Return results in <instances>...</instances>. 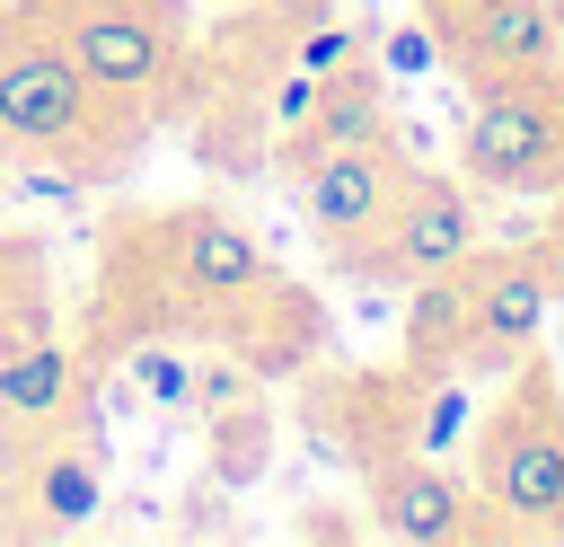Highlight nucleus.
I'll return each mask as SVG.
<instances>
[{
	"instance_id": "1",
	"label": "nucleus",
	"mask_w": 564,
	"mask_h": 547,
	"mask_svg": "<svg viewBox=\"0 0 564 547\" xmlns=\"http://www.w3.org/2000/svg\"><path fill=\"white\" fill-rule=\"evenodd\" d=\"M458 159H467V176H485V185H520V194H529V185H555V168H564L555 97H546L529 71H511L502 88L476 97Z\"/></svg>"
},
{
	"instance_id": "2",
	"label": "nucleus",
	"mask_w": 564,
	"mask_h": 547,
	"mask_svg": "<svg viewBox=\"0 0 564 547\" xmlns=\"http://www.w3.org/2000/svg\"><path fill=\"white\" fill-rule=\"evenodd\" d=\"M300 212H308V229L335 238V247L388 229V212H397V159H388V141L370 132V141H335V150H317Z\"/></svg>"
},
{
	"instance_id": "3",
	"label": "nucleus",
	"mask_w": 564,
	"mask_h": 547,
	"mask_svg": "<svg viewBox=\"0 0 564 547\" xmlns=\"http://www.w3.org/2000/svg\"><path fill=\"white\" fill-rule=\"evenodd\" d=\"M88 106V79L62 44H26L0 62V132L9 141H62Z\"/></svg>"
},
{
	"instance_id": "4",
	"label": "nucleus",
	"mask_w": 564,
	"mask_h": 547,
	"mask_svg": "<svg viewBox=\"0 0 564 547\" xmlns=\"http://www.w3.org/2000/svg\"><path fill=\"white\" fill-rule=\"evenodd\" d=\"M476 247V203L458 185H414L397 212H388V265L397 274H441Z\"/></svg>"
},
{
	"instance_id": "5",
	"label": "nucleus",
	"mask_w": 564,
	"mask_h": 547,
	"mask_svg": "<svg viewBox=\"0 0 564 547\" xmlns=\"http://www.w3.org/2000/svg\"><path fill=\"white\" fill-rule=\"evenodd\" d=\"M485 494L511 512V521H555L564 512V441L546 423H511L485 459Z\"/></svg>"
},
{
	"instance_id": "6",
	"label": "nucleus",
	"mask_w": 564,
	"mask_h": 547,
	"mask_svg": "<svg viewBox=\"0 0 564 547\" xmlns=\"http://www.w3.org/2000/svg\"><path fill=\"white\" fill-rule=\"evenodd\" d=\"M62 53L79 62L88 88H141V79H159V26L141 9H79Z\"/></svg>"
},
{
	"instance_id": "7",
	"label": "nucleus",
	"mask_w": 564,
	"mask_h": 547,
	"mask_svg": "<svg viewBox=\"0 0 564 547\" xmlns=\"http://www.w3.org/2000/svg\"><path fill=\"white\" fill-rule=\"evenodd\" d=\"M458 44L494 71H546L564 26L546 0H458Z\"/></svg>"
},
{
	"instance_id": "8",
	"label": "nucleus",
	"mask_w": 564,
	"mask_h": 547,
	"mask_svg": "<svg viewBox=\"0 0 564 547\" xmlns=\"http://www.w3.org/2000/svg\"><path fill=\"white\" fill-rule=\"evenodd\" d=\"M379 529H388V538H414V547L467 538V494H458V476H441V468H388V476H379Z\"/></svg>"
},
{
	"instance_id": "9",
	"label": "nucleus",
	"mask_w": 564,
	"mask_h": 547,
	"mask_svg": "<svg viewBox=\"0 0 564 547\" xmlns=\"http://www.w3.org/2000/svg\"><path fill=\"white\" fill-rule=\"evenodd\" d=\"M370 132H379V71L370 62H344V71L317 79L291 150H335V141H370Z\"/></svg>"
},
{
	"instance_id": "10",
	"label": "nucleus",
	"mask_w": 564,
	"mask_h": 547,
	"mask_svg": "<svg viewBox=\"0 0 564 547\" xmlns=\"http://www.w3.org/2000/svg\"><path fill=\"white\" fill-rule=\"evenodd\" d=\"M256 274H264L256 238L238 221H220V212H194V229H185V291L238 300V291H256Z\"/></svg>"
},
{
	"instance_id": "11",
	"label": "nucleus",
	"mask_w": 564,
	"mask_h": 547,
	"mask_svg": "<svg viewBox=\"0 0 564 547\" xmlns=\"http://www.w3.org/2000/svg\"><path fill=\"white\" fill-rule=\"evenodd\" d=\"M538 318H546V274L538 265H485L476 274V335L502 353V344H529L538 335Z\"/></svg>"
},
{
	"instance_id": "12",
	"label": "nucleus",
	"mask_w": 564,
	"mask_h": 547,
	"mask_svg": "<svg viewBox=\"0 0 564 547\" xmlns=\"http://www.w3.org/2000/svg\"><path fill=\"white\" fill-rule=\"evenodd\" d=\"M62 397H70V362L53 344H26L0 362V415L9 423H44V415H62Z\"/></svg>"
},
{
	"instance_id": "13",
	"label": "nucleus",
	"mask_w": 564,
	"mask_h": 547,
	"mask_svg": "<svg viewBox=\"0 0 564 547\" xmlns=\"http://www.w3.org/2000/svg\"><path fill=\"white\" fill-rule=\"evenodd\" d=\"M35 503H44L62 529H70V521H88V512H97V468H88V459H44Z\"/></svg>"
},
{
	"instance_id": "14",
	"label": "nucleus",
	"mask_w": 564,
	"mask_h": 547,
	"mask_svg": "<svg viewBox=\"0 0 564 547\" xmlns=\"http://www.w3.org/2000/svg\"><path fill=\"white\" fill-rule=\"evenodd\" d=\"M141 388H150L159 406H185V397H194V371H185L176 353H141Z\"/></svg>"
},
{
	"instance_id": "15",
	"label": "nucleus",
	"mask_w": 564,
	"mask_h": 547,
	"mask_svg": "<svg viewBox=\"0 0 564 547\" xmlns=\"http://www.w3.org/2000/svg\"><path fill=\"white\" fill-rule=\"evenodd\" d=\"M458 432H467V397H458V388H441V397L423 406V432H414V441H423V450H449Z\"/></svg>"
},
{
	"instance_id": "16",
	"label": "nucleus",
	"mask_w": 564,
	"mask_h": 547,
	"mask_svg": "<svg viewBox=\"0 0 564 547\" xmlns=\"http://www.w3.org/2000/svg\"><path fill=\"white\" fill-rule=\"evenodd\" d=\"M344 62H352V35H344V26H326V35L300 44V71H308V79H326V71H344Z\"/></svg>"
},
{
	"instance_id": "17",
	"label": "nucleus",
	"mask_w": 564,
	"mask_h": 547,
	"mask_svg": "<svg viewBox=\"0 0 564 547\" xmlns=\"http://www.w3.org/2000/svg\"><path fill=\"white\" fill-rule=\"evenodd\" d=\"M388 71L423 79V71H432V35H414V26H405V35H388Z\"/></svg>"
},
{
	"instance_id": "18",
	"label": "nucleus",
	"mask_w": 564,
	"mask_h": 547,
	"mask_svg": "<svg viewBox=\"0 0 564 547\" xmlns=\"http://www.w3.org/2000/svg\"><path fill=\"white\" fill-rule=\"evenodd\" d=\"M546 97H555V132H564V79H555V88H546Z\"/></svg>"
},
{
	"instance_id": "19",
	"label": "nucleus",
	"mask_w": 564,
	"mask_h": 547,
	"mask_svg": "<svg viewBox=\"0 0 564 547\" xmlns=\"http://www.w3.org/2000/svg\"><path fill=\"white\" fill-rule=\"evenodd\" d=\"M546 9H555V26H564V0H546Z\"/></svg>"
}]
</instances>
